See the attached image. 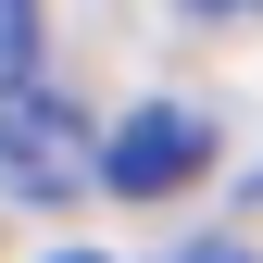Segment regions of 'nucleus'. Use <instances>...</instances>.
<instances>
[{"label": "nucleus", "instance_id": "f257e3e1", "mask_svg": "<svg viewBox=\"0 0 263 263\" xmlns=\"http://www.w3.org/2000/svg\"><path fill=\"white\" fill-rule=\"evenodd\" d=\"M201 163H213V125H201V113H188V101H138V113L113 125L101 176L125 188V201H163V188H188Z\"/></svg>", "mask_w": 263, "mask_h": 263}, {"label": "nucleus", "instance_id": "39448f33", "mask_svg": "<svg viewBox=\"0 0 263 263\" xmlns=\"http://www.w3.org/2000/svg\"><path fill=\"white\" fill-rule=\"evenodd\" d=\"M201 13H238V0H201Z\"/></svg>", "mask_w": 263, "mask_h": 263}, {"label": "nucleus", "instance_id": "423d86ee", "mask_svg": "<svg viewBox=\"0 0 263 263\" xmlns=\"http://www.w3.org/2000/svg\"><path fill=\"white\" fill-rule=\"evenodd\" d=\"M63 263H101V251H63Z\"/></svg>", "mask_w": 263, "mask_h": 263}, {"label": "nucleus", "instance_id": "7ed1b4c3", "mask_svg": "<svg viewBox=\"0 0 263 263\" xmlns=\"http://www.w3.org/2000/svg\"><path fill=\"white\" fill-rule=\"evenodd\" d=\"M25 63H38V0H0V101L25 88Z\"/></svg>", "mask_w": 263, "mask_h": 263}, {"label": "nucleus", "instance_id": "f03ea898", "mask_svg": "<svg viewBox=\"0 0 263 263\" xmlns=\"http://www.w3.org/2000/svg\"><path fill=\"white\" fill-rule=\"evenodd\" d=\"M101 176V151L76 138V113L63 101H0V188H38V201H63V188H88Z\"/></svg>", "mask_w": 263, "mask_h": 263}, {"label": "nucleus", "instance_id": "20e7f679", "mask_svg": "<svg viewBox=\"0 0 263 263\" xmlns=\"http://www.w3.org/2000/svg\"><path fill=\"white\" fill-rule=\"evenodd\" d=\"M188 263H238V251H188Z\"/></svg>", "mask_w": 263, "mask_h": 263}]
</instances>
